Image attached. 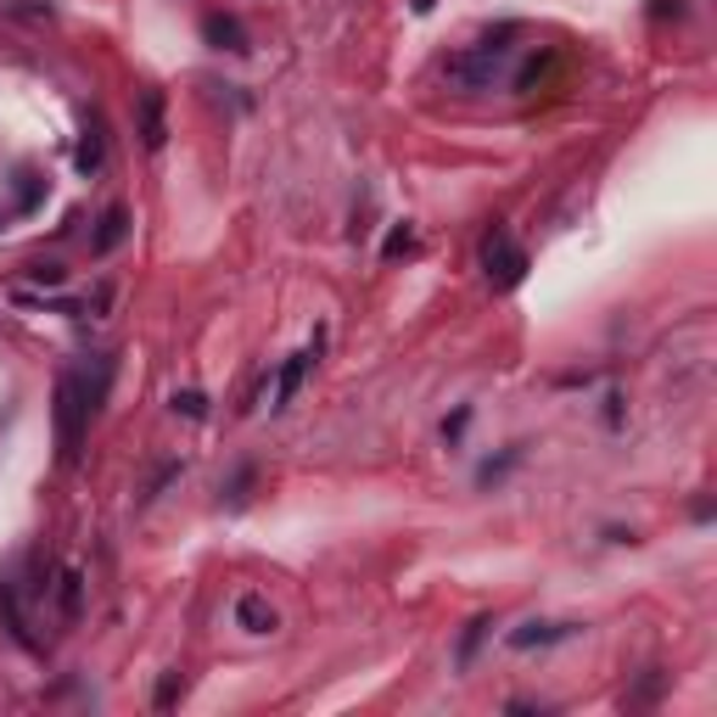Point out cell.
I'll list each match as a JSON object with an SVG mask.
<instances>
[{"instance_id": "obj_2", "label": "cell", "mask_w": 717, "mask_h": 717, "mask_svg": "<svg viewBox=\"0 0 717 717\" xmlns=\"http://www.w3.org/2000/svg\"><path fill=\"white\" fill-rule=\"evenodd\" d=\"M483 269H488L494 291H510V286H521V275H527V253L510 242L505 230H494L488 242H483Z\"/></svg>"}, {"instance_id": "obj_15", "label": "cell", "mask_w": 717, "mask_h": 717, "mask_svg": "<svg viewBox=\"0 0 717 717\" xmlns=\"http://www.w3.org/2000/svg\"><path fill=\"white\" fill-rule=\"evenodd\" d=\"M179 690H186V679H179V673H163V684H157V712H168V706L179 701Z\"/></svg>"}, {"instance_id": "obj_17", "label": "cell", "mask_w": 717, "mask_h": 717, "mask_svg": "<svg viewBox=\"0 0 717 717\" xmlns=\"http://www.w3.org/2000/svg\"><path fill=\"white\" fill-rule=\"evenodd\" d=\"M465 421H471V409H454L449 421H443V443H460V432H465Z\"/></svg>"}, {"instance_id": "obj_7", "label": "cell", "mask_w": 717, "mask_h": 717, "mask_svg": "<svg viewBox=\"0 0 717 717\" xmlns=\"http://www.w3.org/2000/svg\"><path fill=\"white\" fill-rule=\"evenodd\" d=\"M555 639H572V622H521L510 633L516 650H538V644H555Z\"/></svg>"}, {"instance_id": "obj_16", "label": "cell", "mask_w": 717, "mask_h": 717, "mask_svg": "<svg viewBox=\"0 0 717 717\" xmlns=\"http://www.w3.org/2000/svg\"><path fill=\"white\" fill-rule=\"evenodd\" d=\"M63 611L79 617V572H63Z\"/></svg>"}, {"instance_id": "obj_5", "label": "cell", "mask_w": 717, "mask_h": 717, "mask_svg": "<svg viewBox=\"0 0 717 717\" xmlns=\"http://www.w3.org/2000/svg\"><path fill=\"white\" fill-rule=\"evenodd\" d=\"M202 34H208V45H219V51H247V29L235 23L230 12H208V18H202Z\"/></svg>"}, {"instance_id": "obj_12", "label": "cell", "mask_w": 717, "mask_h": 717, "mask_svg": "<svg viewBox=\"0 0 717 717\" xmlns=\"http://www.w3.org/2000/svg\"><path fill=\"white\" fill-rule=\"evenodd\" d=\"M247 488H253V465H242V471L230 476V494H224V505H230V510H242V505H247Z\"/></svg>"}, {"instance_id": "obj_8", "label": "cell", "mask_w": 717, "mask_h": 717, "mask_svg": "<svg viewBox=\"0 0 717 717\" xmlns=\"http://www.w3.org/2000/svg\"><path fill=\"white\" fill-rule=\"evenodd\" d=\"M163 135H168V130H163V96L146 90V96H141V141H146V152H157Z\"/></svg>"}, {"instance_id": "obj_1", "label": "cell", "mask_w": 717, "mask_h": 717, "mask_svg": "<svg viewBox=\"0 0 717 717\" xmlns=\"http://www.w3.org/2000/svg\"><path fill=\"white\" fill-rule=\"evenodd\" d=\"M90 415H96V404H90V393H85L79 376L56 382V454H63V465L79 460V443H85Z\"/></svg>"}, {"instance_id": "obj_13", "label": "cell", "mask_w": 717, "mask_h": 717, "mask_svg": "<svg viewBox=\"0 0 717 717\" xmlns=\"http://www.w3.org/2000/svg\"><path fill=\"white\" fill-rule=\"evenodd\" d=\"M174 415H186V421H202V415H208V398H202V393H174Z\"/></svg>"}, {"instance_id": "obj_4", "label": "cell", "mask_w": 717, "mask_h": 717, "mask_svg": "<svg viewBox=\"0 0 717 717\" xmlns=\"http://www.w3.org/2000/svg\"><path fill=\"white\" fill-rule=\"evenodd\" d=\"M315 358H320V337H315L304 353H291L286 365H280V376H275V409H286V404L297 398V387H304V376L315 371Z\"/></svg>"}, {"instance_id": "obj_19", "label": "cell", "mask_w": 717, "mask_h": 717, "mask_svg": "<svg viewBox=\"0 0 717 717\" xmlns=\"http://www.w3.org/2000/svg\"><path fill=\"white\" fill-rule=\"evenodd\" d=\"M409 7H415V12H421V18H427V12L438 7V0H409Z\"/></svg>"}, {"instance_id": "obj_14", "label": "cell", "mask_w": 717, "mask_h": 717, "mask_svg": "<svg viewBox=\"0 0 717 717\" xmlns=\"http://www.w3.org/2000/svg\"><path fill=\"white\" fill-rule=\"evenodd\" d=\"M404 253H415V230H409V224H398V230L387 235V247H382V258H404Z\"/></svg>"}, {"instance_id": "obj_11", "label": "cell", "mask_w": 717, "mask_h": 717, "mask_svg": "<svg viewBox=\"0 0 717 717\" xmlns=\"http://www.w3.org/2000/svg\"><path fill=\"white\" fill-rule=\"evenodd\" d=\"M488 628H494L488 617H471V622H465V633H460V668L471 662V650H476V644H483V633H488Z\"/></svg>"}, {"instance_id": "obj_10", "label": "cell", "mask_w": 717, "mask_h": 717, "mask_svg": "<svg viewBox=\"0 0 717 717\" xmlns=\"http://www.w3.org/2000/svg\"><path fill=\"white\" fill-rule=\"evenodd\" d=\"M74 163H79L85 174H96V168H101V130H96V124L85 130V141H79V157H74Z\"/></svg>"}, {"instance_id": "obj_3", "label": "cell", "mask_w": 717, "mask_h": 717, "mask_svg": "<svg viewBox=\"0 0 717 717\" xmlns=\"http://www.w3.org/2000/svg\"><path fill=\"white\" fill-rule=\"evenodd\" d=\"M510 34H516V29L505 23L499 34H488V40H483V51H476V56H460V63H449V74H454V79H465V85H483V79L499 68V56L510 51V45H505Z\"/></svg>"}, {"instance_id": "obj_6", "label": "cell", "mask_w": 717, "mask_h": 717, "mask_svg": "<svg viewBox=\"0 0 717 717\" xmlns=\"http://www.w3.org/2000/svg\"><path fill=\"white\" fill-rule=\"evenodd\" d=\"M235 622H242L247 633H275V606L264 600V594H242V600H235Z\"/></svg>"}, {"instance_id": "obj_9", "label": "cell", "mask_w": 717, "mask_h": 717, "mask_svg": "<svg viewBox=\"0 0 717 717\" xmlns=\"http://www.w3.org/2000/svg\"><path fill=\"white\" fill-rule=\"evenodd\" d=\"M124 235H130V208H107V213H101V230H96V253H112Z\"/></svg>"}, {"instance_id": "obj_18", "label": "cell", "mask_w": 717, "mask_h": 717, "mask_svg": "<svg viewBox=\"0 0 717 717\" xmlns=\"http://www.w3.org/2000/svg\"><path fill=\"white\" fill-rule=\"evenodd\" d=\"M34 280H40V286H63V269H56V264H40Z\"/></svg>"}]
</instances>
